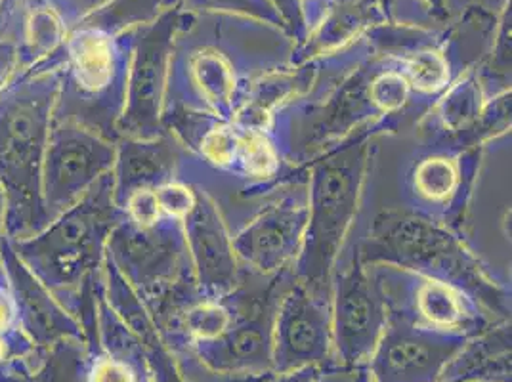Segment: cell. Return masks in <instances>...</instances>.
<instances>
[{"instance_id": "1", "label": "cell", "mask_w": 512, "mask_h": 382, "mask_svg": "<svg viewBox=\"0 0 512 382\" xmlns=\"http://www.w3.org/2000/svg\"><path fill=\"white\" fill-rule=\"evenodd\" d=\"M299 43L272 23L203 14L180 22L172 41L163 111L188 109L235 121L255 86L295 65Z\"/></svg>"}, {"instance_id": "2", "label": "cell", "mask_w": 512, "mask_h": 382, "mask_svg": "<svg viewBox=\"0 0 512 382\" xmlns=\"http://www.w3.org/2000/svg\"><path fill=\"white\" fill-rule=\"evenodd\" d=\"M482 148L432 142L413 128L371 138L358 220L404 211L459 234L480 169Z\"/></svg>"}, {"instance_id": "3", "label": "cell", "mask_w": 512, "mask_h": 382, "mask_svg": "<svg viewBox=\"0 0 512 382\" xmlns=\"http://www.w3.org/2000/svg\"><path fill=\"white\" fill-rule=\"evenodd\" d=\"M123 211L113 197V176L106 174L73 207L41 232L10 239L14 253L85 331L96 337V297L106 258L107 239Z\"/></svg>"}, {"instance_id": "4", "label": "cell", "mask_w": 512, "mask_h": 382, "mask_svg": "<svg viewBox=\"0 0 512 382\" xmlns=\"http://www.w3.org/2000/svg\"><path fill=\"white\" fill-rule=\"evenodd\" d=\"M363 266L390 264L451 283L497 319H511L512 289L497 281L448 226L419 214L381 211L354 222L342 247ZM341 251V253H342Z\"/></svg>"}, {"instance_id": "5", "label": "cell", "mask_w": 512, "mask_h": 382, "mask_svg": "<svg viewBox=\"0 0 512 382\" xmlns=\"http://www.w3.org/2000/svg\"><path fill=\"white\" fill-rule=\"evenodd\" d=\"M60 90V65H33L0 92V186L6 195V235L23 239L48 224L43 159Z\"/></svg>"}, {"instance_id": "6", "label": "cell", "mask_w": 512, "mask_h": 382, "mask_svg": "<svg viewBox=\"0 0 512 382\" xmlns=\"http://www.w3.org/2000/svg\"><path fill=\"white\" fill-rule=\"evenodd\" d=\"M381 128H362L308 165V222L293 276L331 298L335 266L360 213L369 142Z\"/></svg>"}, {"instance_id": "7", "label": "cell", "mask_w": 512, "mask_h": 382, "mask_svg": "<svg viewBox=\"0 0 512 382\" xmlns=\"http://www.w3.org/2000/svg\"><path fill=\"white\" fill-rule=\"evenodd\" d=\"M136 33L111 35L79 23L67 37L60 62L54 119L75 121L117 142L127 96L128 67Z\"/></svg>"}, {"instance_id": "8", "label": "cell", "mask_w": 512, "mask_h": 382, "mask_svg": "<svg viewBox=\"0 0 512 382\" xmlns=\"http://www.w3.org/2000/svg\"><path fill=\"white\" fill-rule=\"evenodd\" d=\"M365 268L383 297L388 318L467 339L503 321L469 293L442 279L390 264H371Z\"/></svg>"}, {"instance_id": "9", "label": "cell", "mask_w": 512, "mask_h": 382, "mask_svg": "<svg viewBox=\"0 0 512 382\" xmlns=\"http://www.w3.org/2000/svg\"><path fill=\"white\" fill-rule=\"evenodd\" d=\"M107 255L148 308L172 289L195 283L182 220L169 214L136 224L123 214L107 239Z\"/></svg>"}, {"instance_id": "10", "label": "cell", "mask_w": 512, "mask_h": 382, "mask_svg": "<svg viewBox=\"0 0 512 382\" xmlns=\"http://www.w3.org/2000/svg\"><path fill=\"white\" fill-rule=\"evenodd\" d=\"M459 235L493 277L511 287V132L484 144Z\"/></svg>"}, {"instance_id": "11", "label": "cell", "mask_w": 512, "mask_h": 382, "mask_svg": "<svg viewBox=\"0 0 512 382\" xmlns=\"http://www.w3.org/2000/svg\"><path fill=\"white\" fill-rule=\"evenodd\" d=\"M115 163V142L75 121L54 119L43 159L48 222L85 197Z\"/></svg>"}, {"instance_id": "12", "label": "cell", "mask_w": 512, "mask_h": 382, "mask_svg": "<svg viewBox=\"0 0 512 382\" xmlns=\"http://www.w3.org/2000/svg\"><path fill=\"white\" fill-rule=\"evenodd\" d=\"M333 361L362 367L388 323L383 297L369 270L350 251H342L331 285Z\"/></svg>"}, {"instance_id": "13", "label": "cell", "mask_w": 512, "mask_h": 382, "mask_svg": "<svg viewBox=\"0 0 512 382\" xmlns=\"http://www.w3.org/2000/svg\"><path fill=\"white\" fill-rule=\"evenodd\" d=\"M180 22L178 10L171 8L155 22L138 29L128 67L125 107L117 123L119 138H155L165 132L161 121L163 98L172 41Z\"/></svg>"}, {"instance_id": "14", "label": "cell", "mask_w": 512, "mask_h": 382, "mask_svg": "<svg viewBox=\"0 0 512 382\" xmlns=\"http://www.w3.org/2000/svg\"><path fill=\"white\" fill-rule=\"evenodd\" d=\"M306 184L308 180L281 191L232 234V247L243 270L264 277L293 270L308 222Z\"/></svg>"}, {"instance_id": "15", "label": "cell", "mask_w": 512, "mask_h": 382, "mask_svg": "<svg viewBox=\"0 0 512 382\" xmlns=\"http://www.w3.org/2000/svg\"><path fill=\"white\" fill-rule=\"evenodd\" d=\"M511 98L507 92L486 100L474 69H470L428 107L413 130L432 142L484 148L493 138L511 132Z\"/></svg>"}, {"instance_id": "16", "label": "cell", "mask_w": 512, "mask_h": 382, "mask_svg": "<svg viewBox=\"0 0 512 382\" xmlns=\"http://www.w3.org/2000/svg\"><path fill=\"white\" fill-rule=\"evenodd\" d=\"M329 361H333L331 298L308 291L295 279L276 312L272 373L318 367Z\"/></svg>"}, {"instance_id": "17", "label": "cell", "mask_w": 512, "mask_h": 382, "mask_svg": "<svg viewBox=\"0 0 512 382\" xmlns=\"http://www.w3.org/2000/svg\"><path fill=\"white\" fill-rule=\"evenodd\" d=\"M465 342L467 337L461 335L388 318L365 371L369 382H438Z\"/></svg>"}, {"instance_id": "18", "label": "cell", "mask_w": 512, "mask_h": 382, "mask_svg": "<svg viewBox=\"0 0 512 382\" xmlns=\"http://www.w3.org/2000/svg\"><path fill=\"white\" fill-rule=\"evenodd\" d=\"M193 190L195 203L182 226L195 285L203 295H224L239 285L243 268L232 247V234L213 199L205 191Z\"/></svg>"}, {"instance_id": "19", "label": "cell", "mask_w": 512, "mask_h": 382, "mask_svg": "<svg viewBox=\"0 0 512 382\" xmlns=\"http://www.w3.org/2000/svg\"><path fill=\"white\" fill-rule=\"evenodd\" d=\"M0 264L16 300L20 327L39 350H48L64 340H86L81 323L25 268L8 235L0 247Z\"/></svg>"}, {"instance_id": "20", "label": "cell", "mask_w": 512, "mask_h": 382, "mask_svg": "<svg viewBox=\"0 0 512 382\" xmlns=\"http://www.w3.org/2000/svg\"><path fill=\"white\" fill-rule=\"evenodd\" d=\"M96 314V337L88 340L81 382H155L144 346L107 304L102 279Z\"/></svg>"}, {"instance_id": "21", "label": "cell", "mask_w": 512, "mask_h": 382, "mask_svg": "<svg viewBox=\"0 0 512 382\" xmlns=\"http://www.w3.org/2000/svg\"><path fill=\"white\" fill-rule=\"evenodd\" d=\"M186 148L165 130L155 138L121 136L115 142L113 197L121 207L136 191L157 190L178 180V169Z\"/></svg>"}, {"instance_id": "22", "label": "cell", "mask_w": 512, "mask_h": 382, "mask_svg": "<svg viewBox=\"0 0 512 382\" xmlns=\"http://www.w3.org/2000/svg\"><path fill=\"white\" fill-rule=\"evenodd\" d=\"M511 319L470 337L438 382H512Z\"/></svg>"}, {"instance_id": "23", "label": "cell", "mask_w": 512, "mask_h": 382, "mask_svg": "<svg viewBox=\"0 0 512 382\" xmlns=\"http://www.w3.org/2000/svg\"><path fill=\"white\" fill-rule=\"evenodd\" d=\"M390 58H396L415 98L427 107L432 106L461 77L449 60L444 39Z\"/></svg>"}, {"instance_id": "24", "label": "cell", "mask_w": 512, "mask_h": 382, "mask_svg": "<svg viewBox=\"0 0 512 382\" xmlns=\"http://www.w3.org/2000/svg\"><path fill=\"white\" fill-rule=\"evenodd\" d=\"M169 0H104L81 23L111 35H123L155 22L167 10Z\"/></svg>"}, {"instance_id": "25", "label": "cell", "mask_w": 512, "mask_h": 382, "mask_svg": "<svg viewBox=\"0 0 512 382\" xmlns=\"http://www.w3.org/2000/svg\"><path fill=\"white\" fill-rule=\"evenodd\" d=\"M157 201L163 209V213L169 214L172 218L184 220V216L190 213L195 203V190L184 182H171L155 190Z\"/></svg>"}, {"instance_id": "26", "label": "cell", "mask_w": 512, "mask_h": 382, "mask_svg": "<svg viewBox=\"0 0 512 382\" xmlns=\"http://www.w3.org/2000/svg\"><path fill=\"white\" fill-rule=\"evenodd\" d=\"M18 69V46L10 33H0V92Z\"/></svg>"}, {"instance_id": "27", "label": "cell", "mask_w": 512, "mask_h": 382, "mask_svg": "<svg viewBox=\"0 0 512 382\" xmlns=\"http://www.w3.org/2000/svg\"><path fill=\"white\" fill-rule=\"evenodd\" d=\"M358 367H344L335 361H329L318 367L316 382H356Z\"/></svg>"}, {"instance_id": "28", "label": "cell", "mask_w": 512, "mask_h": 382, "mask_svg": "<svg viewBox=\"0 0 512 382\" xmlns=\"http://www.w3.org/2000/svg\"><path fill=\"white\" fill-rule=\"evenodd\" d=\"M320 367V365H318ZM318 367H302L287 373H268L247 382H316Z\"/></svg>"}, {"instance_id": "29", "label": "cell", "mask_w": 512, "mask_h": 382, "mask_svg": "<svg viewBox=\"0 0 512 382\" xmlns=\"http://www.w3.org/2000/svg\"><path fill=\"white\" fill-rule=\"evenodd\" d=\"M4 237H6V195L0 186V247Z\"/></svg>"}, {"instance_id": "30", "label": "cell", "mask_w": 512, "mask_h": 382, "mask_svg": "<svg viewBox=\"0 0 512 382\" xmlns=\"http://www.w3.org/2000/svg\"><path fill=\"white\" fill-rule=\"evenodd\" d=\"M0 382H29L25 377H20V375H4V377H0Z\"/></svg>"}, {"instance_id": "31", "label": "cell", "mask_w": 512, "mask_h": 382, "mask_svg": "<svg viewBox=\"0 0 512 382\" xmlns=\"http://www.w3.org/2000/svg\"><path fill=\"white\" fill-rule=\"evenodd\" d=\"M356 382H369V377H367V371H365V365H362V367H358V377H356Z\"/></svg>"}, {"instance_id": "32", "label": "cell", "mask_w": 512, "mask_h": 382, "mask_svg": "<svg viewBox=\"0 0 512 382\" xmlns=\"http://www.w3.org/2000/svg\"><path fill=\"white\" fill-rule=\"evenodd\" d=\"M0 6H2V0H0Z\"/></svg>"}]
</instances>
